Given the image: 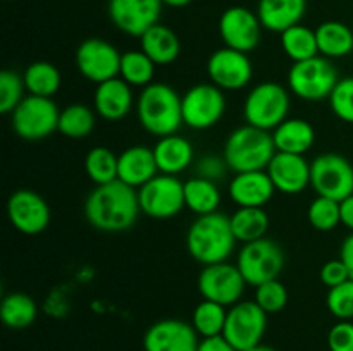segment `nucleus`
Wrapping results in <instances>:
<instances>
[{"instance_id":"obj_27","label":"nucleus","mask_w":353,"mask_h":351,"mask_svg":"<svg viewBox=\"0 0 353 351\" xmlns=\"http://www.w3.org/2000/svg\"><path fill=\"white\" fill-rule=\"evenodd\" d=\"M140 45L145 54L155 62V65H169L181 54V41L171 28L155 24L140 36Z\"/></svg>"},{"instance_id":"obj_34","label":"nucleus","mask_w":353,"mask_h":351,"mask_svg":"<svg viewBox=\"0 0 353 351\" xmlns=\"http://www.w3.org/2000/svg\"><path fill=\"white\" fill-rule=\"evenodd\" d=\"M281 48L286 57L292 58L293 62H302L316 57L319 55L316 30H310L303 24L288 28L281 33Z\"/></svg>"},{"instance_id":"obj_19","label":"nucleus","mask_w":353,"mask_h":351,"mask_svg":"<svg viewBox=\"0 0 353 351\" xmlns=\"http://www.w3.org/2000/svg\"><path fill=\"white\" fill-rule=\"evenodd\" d=\"M199 334L192 323L164 319L152 323L143 336L145 351H199Z\"/></svg>"},{"instance_id":"obj_1","label":"nucleus","mask_w":353,"mask_h":351,"mask_svg":"<svg viewBox=\"0 0 353 351\" xmlns=\"http://www.w3.org/2000/svg\"><path fill=\"white\" fill-rule=\"evenodd\" d=\"M140 213L138 189L119 179L95 186L86 196L85 217L90 226L100 233H124L134 226Z\"/></svg>"},{"instance_id":"obj_49","label":"nucleus","mask_w":353,"mask_h":351,"mask_svg":"<svg viewBox=\"0 0 353 351\" xmlns=\"http://www.w3.org/2000/svg\"><path fill=\"white\" fill-rule=\"evenodd\" d=\"M162 3L172 9H179V7H186L188 3H192V0H162Z\"/></svg>"},{"instance_id":"obj_7","label":"nucleus","mask_w":353,"mask_h":351,"mask_svg":"<svg viewBox=\"0 0 353 351\" xmlns=\"http://www.w3.org/2000/svg\"><path fill=\"white\" fill-rule=\"evenodd\" d=\"M59 116L61 110L57 109L54 100L28 95L10 114V124L19 138L26 141H38L59 131Z\"/></svg>"},{"instance_id":"obj_10","label":"nucleus","mask_w":353,"mask_h":351,"mask_svg":"<svg viewBox=\"0 0 353 351\" xmlns=\"http://www.w3.org/2000/svg\"><path fill=\"white\" fill-rule=\"evenodd\" d=\"M310 186L317 196L343 202L353 195V165L338 153H323L310 162Z\"/></svg>"},{"instance_id":"obj_51","label":"nucleus","mask_w":353,"mask_h":351,"mask_svg":"<svg viewBox=\"0 0 353 351\" xmlns=\"http://www.w3.org/2000/svg\"><path fill=\"white\" fill-rule=\"evenodd\" d=\"M6 2H9V0H6Z\"/></svg>"},{"instance_id":"obj_44","label":"nucleus","mask_w":353,"mask_h":351,"mask_svg":"<svg viewBox=\"0 0 353 351\" xmlns=\"http://www.w3.org/2000/svg\"><path fill=\"white\" fill-rule=\"evenodd\" d=\"M350 277V272H348L347 265L341 258H336V260H330L323 265L321 268V281H323L324 286L327 288H334V286H340L343 282H347Z\"/></svg>"},{"instance_id":"obj_50","label":"nucleus","mask_w":353,"mask_h":351,"mask_svg":"<svg viewBox=\"0 0 353 351\" xmlns=\"http://www.w3.org/2000/svg\"><path fill=\"white\" fill-rule=\"evenodd\" d=\"M248 351H276V350H274V348H272V346H268V344L259 343L257 346L250 348V350H248Z\"/></svg>"},{"instance_id":"obj_6","label":"nucleus","mask_w":353,"mask_h":351,"mask_svg":"<svg viewBox=\"0 0 353 351\" xmlns=\"http://www.w3.org/2000/svg\"><path fill=\"white\" fill-rule=\"evenodd\" d=\"M338 71L330 58L316 55L302 62H293L288 71L290 92L307 102L330 98L338 83Z\"/></svg>"},{"instance_id":"obj_22","label":"nucleus","mask_w":353,"mask_h":351,"mask_svg":"<svg viewBox=\"0 0 353 351\" xmlns=\"http://www.w3.org/2000/svg\"><path fill=\"white\" fill-rule=\"evenodd\" d=\"M228 191H230V198L238 206L264 209L274 196L276 188L268 171H250L234 174Z\"/></svg>"},{"instance_id":"obj_38","label":"nucleus","mask_w":353,"mask_h":351,"mask_svg":"<svg viewBox=\"0 0 353 351\" xmlns=\"http://www.w3.org/2000/svg\"><path fill=\"white\" fill-rule=\"evenodd\" d=\"M307 219L310 226L321 233L333 231L338 224H341V202L326 196H316L307 210Z\"/></svg>"},{"instance_id":"obj_9","label":"nucleus","mask_w":353,"mask_h":351,"mask_svg":"<svg viewBox=\"0 0 353 351\" xmlns=\"http://www.w3.org/2000/svg\"><path fill=\"white\" fill-rule=\"evenodd\" d=\"M183 124L192 129H210L226 112V96L214 83H200L181 96Z\"/></svg>"},{"instance_id":"obj_42","label":"nucleus","mask_w":353,"mask_h":351,"mask_svg":"<svg viewBox=\"0 0 353 351\" xmlns=\"http://www.w3.org/2000/svg\"><path fill=\"white\" fill-rule=\"evenodd\" d=\"M326 305L338 320H353V279L327 291Z\"/></svg>"},{"instance_id":"obj_40","label":"nucleus","mask_w":353,"mask_h":351,"mask_svg":"<svg viewBox=\"0 0 353 351\" xmlns=\"http://www.w3.org/2000/svg\"><path fill=\"white\" fill-rule=\"evenodd\" d=\"M254 301L264 310L265 313H278L288 303V289L279 279L268 281L255 288Z\"/></svg>"},{"instance_id":"obj_12","label":"nucleus","mask_w":353,"mask_h":351,"mask_svg":"<svg viewBox=\"0 0 353 351\" xmlns=\"http://www.w3.org/2000/svg\"><path fill=\"white\" fill-rule=\"evenodd\" d=\"M268 329V313L255 301H238L228 310L223 336L236 350L248 351L262 343Z\"/></svg>"},{"instance_id":"obj_11","label":"nucleus","mask_w":353,"mask_h":351,"mask_svg":"<svg viewBox=\"0 0 353 351\" xmlns=\"http://www.w3.org/2000/svg\"><path fill=\"white\" fill-rule=\"evenodd\" d=\"M141 213L157 220L172 219L185 209V182L176 176L157 174L138 189Z\"/></svg>"},{"instance_id":"obj_32","label":"nucleus","mask_w":353,"mask_h":351,"mask_svg":"<svg viewBox=\"0 0 353 351\" xmlns=\"http://www.w3.org/2000/svg\"><path fill=\"white\" fill-rule=\"evenodd\" d=\"M23 79L28 95L45 96V98H52L59 92L62 83L59 69L47 61H37L28 65Z\"/></svg>"},{"instance_id":"obj_46","label":"nucleus","mask_w":353,"mask_h":351,"mask_svg":"<svg viewBox=\"0 0 353 351\" xmlns=\"http://www.w3.org/2000/svg\"><path fill=\"white\" fill-rule=\"evenodd\" d=\"M199 351H240L230 343L224 336L216 337H207L202 339L199 344Z\"/></svg>"},{"instance_id":"obj_43","label":"nucleus","mask_w":353,"mask_h":351,"mask_svg":"<svg viewBox=\"0 0 353 351\" xmlns=\"http://www.w3.org/2000/svg\"><path fill=\"white\" fill-rule=\"evenodd\" d=\"M330 351H353V322L340 320L327 332Z\"/></svg>"},{"instance_id":"obj_47","label":"nucleus","mask_w":353,"mask_h":351,"mask_svg":"<svg viewBox=\"0 0 353 351\" xmlns=\"http://www.w3.org/2000/svg\"><path fill=\"white\" fill-rule=\"evenodd\" d=\"M340 258L345 262L348 272H350V277L353 279V233L348 234L343 240V243H341Z\"/></svg>"},{"instance_id":"obj_17","label":"nucleus","mask_w":353,"mask_h":351,"mask_svg":"<svg viewBox=\"0 0 353 351\" xmlns=\"http://www.w3.org/2000/svg\"><path fill=\"white\" fill-rule=\"evenodd\" d=\"M219 34L226 47L248 54L261 43L262 23L257 12H252L247 7L234 6L224 10L221 16Z\"/></svg>"},{"instance_id":"obj_21","label":"nucleus","mask_w":353,"mask_h":351,"mask_svg":"<svg viewBox=\"0 0 353 351\" xmlns=\"http://www.w3.org/2000/svg\"><path fill=\"white\" fill-rule=\"evenodd\" d=\"M133 92L123 78H112L97 85L93 95V109L102 119L116 123L124 119L133 109Z\"/></svg>"},{"instance_id":"obj_31","label":"nucleus","mask_w":353,"mask_h":351,"mask_svg":"<svg viewBox=\"0 0 353 351\" xmlns=\"http://www.w3.org/2000/svg\"><path fill=\"white\" fill-rule=\"evenodd\" d=\"M37 303L24 292H10L0 303V319L9 329H26L37 319Z\"/></svg>"},{"instance_id":"obj_3","label":"nucleus","mask_w":353,"mask_h":351,"mask_svg":"<svg viewBox=\"0 0 353 351\" xmlns=\"http://www.w3.org/2000/svg\"><path fill=\"white\" fill-rule=\"evenodd\" d=\"M137 114L141 127L155 138L176 134L183 126L181 96L172 86L152 83L138 96Z\"/></svg>"},{"instance_id":"obj_16","label":"nucleus","mask_w":353,"mask_h":351,"mask_svg":"<svg viewBox=\"0 0 353 351\" xmlns=\"http://www.w3.org/2000/svg\"><path fill=\"white\" fill-rule=\"evenodd\" d=\"M207 74L217 88L223 92H234L245 88L252 81L254 65L248 54L223 47L207 61Z\"/></svg>"},{"instance_id":"obj_13","label":"nucleus","mask_w":353,"mask_h":351,"mask_svg":"<svg viewBox=\"0 0 353 351\" xmlns=\"http://www.w3.org/2000/svg\"><path fill=\"white\" fill-rule=\"evenodd\" d=\"M196 284L203 299H210L223 306H233L241 301L245 288L248 286L236 264L233 265L230 262L203 265Z\"/></svg>"},{"instance_id":"obj_18","label":"nucleus","mask_w":353,"mask_h":351,"mask_svg":"<svg viewBox=\"0 0 353 351\" xmlns=\"http://www.w3.org/2000/svg\"><path fill=\"white\" fill-rule=\"evenodd\" d=\"M162 6V0H109V17L117 30L140 38L159 24Z\"/></svg>"},{"instance_id":"obj_29","label":"nucleus","mask_w":353,"mask_h":351,"mask_svg":"<svg viewBox=\"0 0 353 351\" xmlns=\"http://www.w3.org/2000/svg\"><path fill=\"white\" fill-rule=\"evenodd\" d=\"M219 205L221 191L216 181L200 176L185 181V206L196 213V217L217 212Z\"/></svg>"},{"instance_id":"obj_14","label":"nucleus","mask_w":353,"mask_h":351,"mask_svg":"<svg viewBox=\"0 0 353 351\" xmlns=\"http://www.w3.org/2000/svg\"><path fill=\"white\" fill-rule=\"evenodd\" d=\"M119 50L102 38H88L81 41L76 50V67L88 81L100 85L117 78L121 69Z\"/></svg>"},{"instance_id":"obj_28","label":"nucleus","mask_w":353,"mask_h":351,"mask_svg":"<svg viewBox=\"0 0 353 351\" xmlns=\"http://www.w3.org/2000/svg\"><path fill=\"white\" fill-rule=\"evenodd\" d=\"M319 55L326 58L347 57L353 52V31L340 21H326L316 30Z\"/></svg>"},{"instance_id":"obj_26","label":"nucleus","mask_w":353,"mask_h":351,"mask_svg":"<svg viewBox=\"0 0 353 351\" xmlns=\"http://www.w3.org/2000/svg\"><path fill=\"white\" fill-rule=\"evenodd\" d=\"M272 140L278 151L305 155L316 143V129L309 120L288 117L272 131Z\"/></svg>"},{"instance_id":"obj_30","label":"nucleus","mask_w":353,"mask_h":351,"mask_svg":"<svg viewBox=\"0 0 353 351\" xmlns=\"http://www.w3.org/2000/svg\"><path fill=\"white\" fill-rule=\"evenodd\" d=\"M230 222L236 241L243 244L262 240L269 231V215L257 206H238L236 212L230 215Z\"/></svg>"},{"instance_id":"obj_8","label":"nucleus","mask_w":353,"mask_h":351,"mask_svg":"<svg viewBox=\"0 0 353 351\" xmlns=\"http://www.w3.org/2000/svg\"><path fill=\"white\" fill-rule=\"evenodd\" d=\"M236 267L247 284L257 288L279 277L285 267V251L276 241L262 237L241 246L236 257Z\"/></svg>"},{"instance_id":"obj_36","label":"nucleus","mask_w":353,"mask_h":351,"mask_svg":"<svg viewBox=\"0 0 353 351\" xmlns=\"http://www.w3.org/2000/svg\"><path fill=\"white\" fill-rule=\"evenodd\" d=\"M155 76V62L145 54L143 50H128L121 55L119 78L130 86H145L152 85Z\"/></svg>"},{"instance_id":"obj_37","label":"nucleus","mask_w":353,"mask_h":351,"mask_svg":"<svg viewBox=\"0 0 353 351\" xmlns=\"http://www.w3.org/2000/svg\"><path fill=\"white\" fill-rule=\"evenodd\" d=\"M85 171L86 176H88L97 186L117 181L119 155H116L107 147L92 148V150L86 153Z\"/></svg>"},{"instance_id":"obj_23","label":"nucleus","mask_w":353,"mask_h":351,"mask_svg":"<svg viewBox=\"0 0 353 351\" xmlns=\"http://www.w3.org/2000/svg\"><path fill=\"white\" fill-rule=\"evenodd\" d=\"M159 174L154 148L145 145H133L119 155L117 179L134 189H140Z\"/></svg>"},{"instance_id":"obj_33","label":"nucleus","mask_w":353,"mask_h":351,"mask_svg":"<svg viewBox=\"0 0 353 351\" xmlns=\"http://www.w3.org/2000/svg\"><path fill=\"white\" fill-rule=\"evenodd\" d=\"M95 110L83 103H71L61 110L59 116V133L71 140H83L95 129Z\"/></svg>"},{"instance_id":"obj_35","label":"nucleus","mask_w":353,"mask_h":351,"mask_svg":"<svg viewBox=\"0 0 353 351\" xmlns=\"http://www.w3.org/2000/svg\"><path fill=\"white\" fill-rule=\"evenodd\" d=\"M228 310L226 306L219 305L210 299H203L195 306L192 315V326L202 339L207 337L223 336L224 326H226Z\"/></svg>"},{"instance_id":"obj_41","label":"nucleus","mask_w":353,"mask_h":351,"mask_svg":"<svg viewBox=\"0 0 353 351\" xmlns=\"http://www.w3.org/2000/svg\"><path fill=\"white\" fill-rule=\"evenodd\" d=\"M330 105L334 116L343 123L353 124V76L338 79L330 95Z\"/></svg>"},{"instance_id":"obj_5","label":"nucleus","mask_w":353,"mask_h":351,"mask_svg":"<svg viewBox=\"0 0 353 351\" xmlns=\"http://www.w3.org/2000/svg\"><path fill=\"white\" fill-rule=\"evenodd\" d=\"M292 98L290 92L279 83L265 81L248 92L243 103V117L247 124L264 131H274L288 119Z\"/></svg>"},{"instance_id":"obj_4","label":"nucleus","mask_w":353,"mask_h":351,"mask_svg":"<svg viewBox=\"0 0 353 351\" xmlns=\"http://www.w3.org/2000/svg\"><path fill=\"white\" fill-rule=\"evenodd\" d=\"M276 145L271 131L245 124L230 133L224 143L223 157L234 174L250 171H265L276 155Z\"/></svg>"},{"instance_id":"obj_20","label":"nucleus","mask_w":353,"mask_h":351,"mask_svg":"<svg viewBox=\"0 0 353 351\" xmlns=\"http://www.w3.org/2000/svg\"><path fill=\"white\" fill-rule=\"evenodd\" d=\"M265 171L283 195H299L310 186V164L303 155L276 151Z\"/></svg>"},{"instance_id":"obj_2","label":"nucleus","mask_w":353,"mask_h":351,"mask_svg":"<svg viewBox=\"0 0 353 351\" xmlns=\"http://www.w3.org/2000/svg\"><path fill=\"white\" fill-rule=\"evenodd\" d=\"M236 243L230 217L219 212L199 215L186 233V250L202 265L228 262Z\"/></svg>"},{"instance_id":"obj_25","label":"nucleus","mask_w":353,"mask_h":351,"mask_svg":"<svg viewBox=\"0 0 353 351\" xmlns=\"http://www.w3.org/2000/svg\"><path fill=\"white\" fill-rule=\"evenodd\" d=\"M155 162L161 174L178 176L193 164V147L186 138L179 134L159 138L154 147Z\"/></svg>"},{"instance_id":"obj_15","label":"nucleus","mask_w":353,"mask_h":351,"mask_svg":"<svg viewBox=\"0 0 353 351\" xmlns=\"http://www.w3.org/2000/svg\"><path fill=\"white\" fill-rule=\"evenodd\" d=\"M7 217L14 229L26 236L41 234L50 224V206L47 200L33 189H16L7 200Z\"/></svg>"},{"instance_id":"obj_39","label":"nucleus","mask_w":353,"mask_h":351,"mask_svg":"<svg viewBox=\"0 0 353 351\" xmlns=\"http://www.w3.org/2000/svg\"><path fill=\"white\" fill-rule=\"evenodd\" d=\"M24 79L17 72L6 71L0 72V112L12 114L14 109L24 98Z\"/></svg>"},{"instance_id":"obj_24","label":"nucleus","mask_w":353,"mask_h":351,"mask_svg":"<svg viewBox=\"0 0 353 351\" xmlns=\"http://www.w3.org/2000/svg\"><path fill=\"white\" fill-rule=\"evenodd\" d=\"M307 12V0H259L257 16L262 28L283 33L296 26Z\"/></svg>"},{"instance_id":"obj_45","label":"nucleus","mask_w":353,"mask_h":351,"mask_svg":"<svg viewBox=\"0 0 353 351\" xmlns=\"http://www.w3.org/2000/svg\"><path fill=\"white\" fill-rule=\"evenodd\" d=\"M228 169L230 167H228L224 157L207 155V157L200 158L199 164H196V176L210 179V181H217L219 178H223Z\"/></svg>"},{"instance_id":"obj_48","label":"nucleus","mask_w":353,"mask_h":351,"mask_svg":"<svg viewBox=\"0 0 353 351\" xmlns=\"http://www.w3.org/2000/svg\"><path fill=\"white\" fill-rule=\"evenodd\" d=\"M341 224L353 233V195L341 202Z\"/></svg>"}]
</instances>
